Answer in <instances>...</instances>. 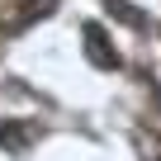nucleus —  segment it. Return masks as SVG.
Segmentation results:
<instances>
[{
	"label": "nucleus",
	"instance_id": "nucleus-2",
	"mask_svg": "<svg viewBox=\"0 0 161 161\" xmlns=\"http://www.w3.org/2000/svg\"><path fill=\"white\" fill-rule=\"evenodd\" d=\"M80 33H86V57H90V62H95L100 71H119V66H123V57H119V47L109 43V33H104L100 24H86Z\"/></svg>",
	"mask_w": 161,
	"mask_h": 161
},
{
	"label": "nucleus",
	"instance_id": "nucleus-1",
	"mask_svg": "<svg viewBox=\"0 0 161 161\" xmlns=\"http://www.w3.org/2000/svg\"><path fill=\"white\" fill-rule=\"evenodd\" d=\"M57 10V0H14V5H0V33H24L29 24L47 19Z\"/></svg>",
	"mask_w": 161,
	"mask_h": 161
},
{
	"label": "nucleus",
	"instance_id": "nucleus-3",
	"mask_svg": "<svg viewBox=\"0 0 161 161\" xmlns=\"http://www.w3.org/2000/svg\"><path fill=\"white\" fill-rule=\"evenodd\" d=\"M33 142H38V123H33V119H0V152L19 156V152H29Z\"/></svg>",
	"mask_w": 161,
	"mask_h": 161
},
{
	"label": "nucleus",
	"instance_id": "nucleus-5",
	"mask_svg": "<svg viewBox=\"0 0 161 161\" xmlns=\"http://www.w3.org/2000/svg\"><path fill=\"white\" fill-rule=\"evenodd\" d=\"M133 142H137L142 161H161V137H156L152 128H133Z\"/></svg>",
	"mask_w": 161,
	"mask_h": 161
},
{
	"label": "nucleus",
	"instance_id": "nucleus-4",
	"mask_svg": "<svg viewBox=\"0 0 161 161\" xmlns=\"http://www.w3.org/2000/svg\"><path fill=\"white\" fill-rule=\"evenodd\" d=\"M104 10H109L114 19H123L128 29H147V14H142V10H133L128 0H104Z\"/></svg>",
	"mask_w": 161,
	"mask_h": 161
}]
</instances>
